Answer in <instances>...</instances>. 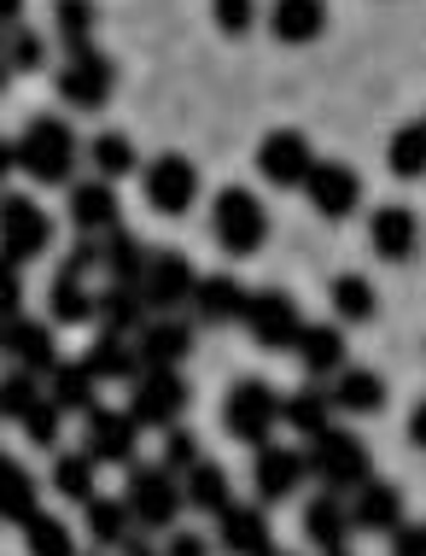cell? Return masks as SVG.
Returning <instances> with one entry per match:
<instances>
[{"mask_svg":"<svg viewBox=\"0 0 426 556\" xmlns=\"http://www.w3.org/2000/svg\"><path fill=\"white\" fill-rule=\"evenodd\" d=\"M24 551H29V556H76L70 528H65L59 516H41V509L24 521Z\"/></svg>","mask_w":426,"mask_h":556,"instance_id":"41","label":"cell"},{"mask_svg":"<svg viewBox=\"0 0 426 556\" xmlns=\"http://www.w3.org/2000/svg\"><path fill=\"white\" fill-rule=\"evenodd\" d=\"M0 352H7L18 369H29V375H53V364H59L53 328H48V323H36V317H24V311L0 323Z\"/></svg>","mask_w":426,"mask_h":556,"instance_id":"14","label":"cell"},{"mask_svg":"<svg viewBox=\"0 0 426 556\" xmlns=\"http://www.w3.org/2000/svg\"><path fill=\"white\" fill-rule=\"evenodd\" d=\"M141 182H146V205L158 217H181V212H193V200H199V170H193V159H181V153H158L141 170Z\"/></svg>","mask_w":426,"mask_h":556,"instance_id":"10","label":"cell"},{"mask_svg":"<svg viewBox=\"0 0 426 556\" xmlns=\"http://www.w3.org/2000/svg\"><path fill=\"white\" fill-rule=\"evenodd\" d=\"M386 164L398 182H421L426 176V124H403L398 135L386 141Z\"/></svg>","mask_w":426,"mask_h":556,"instance_id":"38","label":"cell"},{"mask_svg":"<svg viewBox=\"0 0 426 556\" xmlns=\"http://www.w3.org/2000/svg\"><path fill=\"white\" fill-rule=\"evenodd\" d=\"M304 539H310L315 551H345V539H351V509H345L339 492L310 498V509H304Z\"/></svg>","mask_w":426,"mask_h":556,"instance_id":"26","label":"cell"},{"mask_svg":"<svg viewBox=\"0 0 426 556\" xmlns=\"http://www.w3.org/2000/svg\"><path fill=\"white\" fill-rule=\"evenodd\" d=\"M281 422L304 433V440H315L322 428H333V393H322V387H298L293 399H281Z\"/></svg>","mask_w":426,"mask_h":556,"instance_id":"31","label":"cell"},{"mask_svg":"<svg viewBox=\"0 0 426 556\" xmlns=\"http://www.w3.org/2000/svg\"><path fill=\"white\" fill-rule=\"evenodd\" d=\"M327 556H345V551H327Z\"/></svg>","mask_w":426,"mask_h":556,"instance_id":"56","label":"cell"},{"mask_svg":"<svg viewBox=\"0 0 426 556\" xmlns=\"http://www.w3.org/2000/svg\"><path fill=\"white\" fill-rule=\"evenodd\" d=\"M100 240H105V252H100V269H105L112 281H141V276H146V258H152V247H146L141 235H129L124 223H117V229H112V235H100Z\"/></svg>","mask_w":426,"mask_h":556,"instance_id":"30","label":"cell"},{"mask_svg":"<svg viewBox=\"0 0 426 556\" xmlns=\"http://www.w3.org/2000/svg\"><path fill=\"white\" fill-rule=\"evenodd\" d=\"M48 317L59 328H76V323H94V293L82 288V276H70V269H59L53 288H48Z\"/></svg>","mask_w":426,"mask_h":556,"instance_id":"32","label":"cell"},{"mask_svg":"<svg viewBox=\"0 0 426 556\" xmlns=\"http://www.w3.org/2000/svg\"><path fill=\"white\" fill-rule=\"evenodd\" d=\"M210 24H217L228 41L251 36L257 29V0H210Z\"/></svg>","mask_w":426,"mask_h":556,"instance_id":"44","label":"cell"},{"mask_svg":"<svg viewBox=\"0 0 426 556\" xmlns=\"http://www.w3.org/2000/svg\"><path fill=\"white\" fill-rule=\"evenodd\" d=\"M333 311L339 323H374L379 317V293L369 276H333Z\"/></svg>","mask_w":426,"mask_h":556,"instance_id":"40","label":"cell"},{"mask_svg":"<svg viewBox=\"0 0 426 556\" xmlns=\"http://www.w3.org/2000/svg\"><path fill=\"white\" fill-rule=\"evenodd\" d=\"M327 29V0H269V36L281 48H310Z\"/></svg>","mask_w":426,"mask_h":556,"instance_id":"23","label":"cell"},{"mask_svg":"<svg viewBox=\"0 0 426 556\" xmlns=\"http://www.w3.org/2000/svg\"><path fill=\"white\" fill-rule=\"evenodd\" d=\"M269 556H286V551H269Z\"/></svg>","mask_w":426,"mask_h":556,"instance_id":"57","label":"cell"},{"mask_svg":"<svg viewBox=\"0 0 426 556\" xmlns=\"http://www.w3.org/2000/svg\"><path fill=\"white\" fill-rule=\"evenodd\" d=\"M53 24H59V41H65V53H82V48H94L100 7H94V0H53Z\"/></svg>","mask_w":426,"mask_h":556,"instance_id":"35","label":"cell"},{"mask_svg":"<svg viewBox=\"0 0 426 556\" xmlns=\"http://www.w3.org/2000/svg\"><path fill=\"white\" fill-rule=\"evenodd\" d=\"M82 364H88V375H94V381H134V375L146 369L141 352L129 345V334H105V328H100V340L82 352Z\"/></svg>","mask_w":426,"mask_h":556,"instance_id":"27","label":"cell"},{"mask_svg":"<svg viewBox=\"0 0 426 556\" xmlns=\"http://www.w3.org/2000/svg\"><path fill=\"white\" fill-rule=\"evenodd\" d=\"M18 170H29L41 188H70V170H76V129L65 117L41 112L29 117L24 135H18Z\"/></svg>","mask_w":426,"mask_h":556,"instance_id":"1","label":"cell"},{"mask_svg":"<svg viewBox=\"0 0 426 556\" xmlns=\"http://www.w3.org/2000/svg\"><path fill=\"white\" fill-rule=\"evenodd\" d=\"M369 247L386 264H409L415 247H421V217L409 212V205H379V212L369 217Z\"/></svg>","mask_w":426,"mask_h":556,"instance_id":"21","label":"cell"},{"mask_svg":"<svg viewBox=\"0 0 426 556\" xmlns=\"http://www.w3.org/2000/svg\"><path fill=\"white\" fill-rule=\"evenodd\" d=\"M112 94H117V65L100 48H82V53L65 59V71H59V100H65V106L100 112Z\"/></svg>","mask_w":426,"mask_h":556,"instance_id":"9","label":"cell"},{"mask_svg":"<svg viewBox=\"0 0 426 556\" xmlns=\"http://www.w3.org/2000/svg\"><path fill=\"white\" fill-rule=\"evenodd\" d=\"M18 311H24V276H18V264L0 252V323L18 317Z\"/></svg>","mask_w":426,"mask_h":556,"instance_id":"47","label":"cell"},{"mask_svg":"<svg viewBox=\"0 0 426 556\" xmlns=\"http://www.w3.org/2000/svg\"><path fill=\"white\" fill-rule=\"evenodd\" d=\"M0 53H7V65H12V77H24V71H41L48 65V41L36 36V29H7V41H0Z\"/></svg>","mask_w":426,"mask_h":556,"instance_id":"42","label":"cell"},{"mask_svg":"<svg viewBox=\"0 0 426 556\" xmlns=\"http://www.w3.org/2000/svg\"><path fill=\"white\" fill-rule=\"evenodd\" d=\"M351 509V533H398L403 528V492L386 486V480H362L357 498L345 504Z\"/></svg>","mask_w":426,"mask_h":556,"instance_id":"20","label":"cell"},{"mask_svg":"<svg viewBox=\"0 0 426 556\" xmlns=\"http://www.w3.org/2000/svg\"><path fill=\"white\" fill-rule=\"evenodd\" d=\"M134 433H141V422H134L129 410H105V404H94V410H88L82 451L94 463H117V469H129V463H134Z\"/></svg>","mask_w":426,"mask_h":556,"instance_id":"15","label":"cell"},{"mask_svg":"<svg viewBox=\"0 0 426 556\" xmlns=\"http://www.w3.org/2000/svg\"><path fill=\"white\" fill-rule=\"evenodd\" d=\"M181 492H188V504L205 509V516H222V509L234 504V486H228V475L217 469V463H205V457L188 469V486H181Z\"/></svg>","mask_w":426,"mask_h":556,"instance_id":"36","label":"cell"},{"mask_svg":"<svg viewBox=\"0 0 426 556\" xmlns=\"http://www.w3.org/2000/svg\"><path fill=\"white\" fill-rule=\"evenodd\" d=\"M152 317L141 281H112L105 293H94V323L105 328V334H141Z\"/></svg>","mask_w":426,"mask_h":556,"instance_id":"24","label":"cell"},{"mask_svg":"<svg viewBox=\"0 0 426 556\" xmlns=\"http://www.w3.org/2000/svg\"><path fill=\"white\" fill-rule=\"evenodd\" d=\"M124 498L134 509V521H141L146 533H170L181 504H188V492L176 486V475L164 469V463H129V486Z\"/></svg>","mask_w":426,"mask_h":556,"instance_id":"4","label":"cell"},{"mask_svg":"<svg viewBox=\"0 0 426 556\" xmlns=\"http://www.w3.org/2000/svg\"><path fill=\"white\" fill-rule=\"evenodd\" d=\"M210 235H217V247L234 252V258H251V252H263V240H269V212H263V200H257L251 188H222L217 200H210Z\"/></svg>","mask_w":426,"mask_h":556,"instance_id":"3","label":"cell"},{"mask_svg":"<svg viewBox=\"0 0 426 556\" xmlns=\"http://www.w3.org/2000/svg\"><path fill=\"white\" fill-rule=\"evenodd\" d=\"M193 281H199V269H193L188 252H152L146 258V276H141V293H146V305H152V317L158 311H181L193 299Z\"/></svg>","mask_w":426,"mask_h":556,"instance_id":"12","label":"cell"},{"mask_svg":"<svg viewBox=\"0 0 426 556\" xmlns=\"http://www.w3.org/2000/svg\"><path fill=\"white\" fill-rule=\"evenodd\" d=\"M117 551H124V556H164V551H152L146 539H134V533H129V539H124V545H117Z\"/></svg>","mask_w":426,"mask_h":556,"instance_id":"54","label":"cell"},{"mask_svg":"<svg viewBox=\"0 0 426 556\" xmlns=\"http://www.w3.org/2000/svg\"><path fill=\"white\" fill-rule=\"evenodd\" d=\"M391 556H426V521H409L391 533Z\"/></svg>","mask_w":426,"mask_h":556,"instance_id":"49","label":"cell"},{"mask_svg":"<svg viewBox=\"0 0 426 556\" xmlns=\"http://www.w3.org/2000/svg\"><path fill=\"white\" fill-rule=\"evenodd\" d=\"M304 469L322 480L327 492H357L362 480L374 475V457H369V445H362L357 433L322 428V433L310 440V451H304Z\"/></svg>","mask_w":426,"mask_h":556,"instance_id":"2","label":"cell"},{"mask_svg":"<svg viewBox=\"0 0 426 556\" xmlns=\"http://www.w3.org/2000/svg\"><path fill=\"white\" fill-rule=\"evenodd\" d=\"M181 410H188V381L176 369H141L129 381V416L141 428H176Z\"/></svg>","mask_w":426,"mask_h":556,"instance_id":"8","label":"cell"},{"mask_svg":"<svg viewBox=\"0 0 426 556\" xmlns=\"http://www.w3.org/2000/svg\"><path fill=\"white\" fill-rule=\"evenodd\" d=\"M281 422V393L269 381H234L222 399V428L234 433L240 445H263Z\"/></svg>","mask_w":426,"mask_h":556,"instance_id":"5","label":"cell"},{"mask_svg":"<svg viewBox=\"0 0 426 556\" xmlns=\"http://www.w3.org/2000/svg\"><path fill=\"white\" fill-rule=\"evenodd\" d=\"M24 18V0H0V29H18Z\"/></svg>","mask_w":426,"mask_h":556,"instance_id":"52","label":"cell"},{"mask_svg":"<svg viewBox=\"0 0 426 556\" xmlns=\"http://www.w3.org/2000/svg\"><path fill=\"white\" fill-rule=\"evenodd\" d=\"M310 164H315V147L304 129H269L257 141V170H263L269 188H304Z\"/></svg>","mask_w":426,"mask_h":556,"instance_id":"11","label":"cell"},{"mask_svg":"<svg viewBox=\"0 0 426 556\" xmlns=\"http://www.w3.org/2000/svg\"><path fill=\"white\" fill-rule=\"evenodd\" d=\"M88 164H94V176H105V182H117V176H134L141 170V153H134V141L124 129H105L94 147H88Z\"/></svg>","mask_w":426,"mask_h":556,"instance_id":"37","label":"cell"},{"mask_svg":"<svg viewBox=\"0 0 426 556\" xmlns=\"http://www.w3.org/2000/svg\"><path fill=\"white\" fill-rule=\"evenodd\" d=\"M12 170H18V141H12V147H7V141H0V182H7V176H12Z\"/></svg>","mask_w":426,"mask_h":556,"instance_id":"53","label":"cell"},{"mask_svg":"<svg viewBox=\"0 0 426 556\" xmlns=\"http://www.w3.org/2000/svg\"><path fill=\"white\" fill-rule=\"evenodd\" d=\"M36 375L29 369H12V375H0V422H24V410L36 404Z\"/></svg>","mask_w":426,"mask_h":556,"instance_id":"43","label":"cell"},{"mask_svg":"<svg viewBox=\"0 0 426 556\" xmlns=\"http://www.w3.org/2000/svg\"><path fill=\"white\" fill-rule=\"evenodd\" d=\"M48 381H53V404H59V410H65V416H88V410H94V375H88V364H82V357H76V364H70V357H59V364H53V375H48Z\"/></svg>","mask_w":426,"mask_h":556,"instance_id":"29","label":"cell"},{"mask_svg":"<svg viewBox=\"0 0 426 556\" xmlns=\"http://www.w3.org/2000/svg\"><path fill=\"white\" fill-rule=\"evenodd\" d=\"M134 352H141L146 369H176L181 357L193 352V328L176 323L170 311H158V317H146V328L134 334Z\"/></svg>","mask_w":426,"mask_h":556,"instance_id":"22","label":"cell"},{"mask_svg":"<svg viewBox=\"0 0 426 556\" xmlns=\"http://www.w3.org/2000/svg\"><path fill=\"white\" fill-rule=\"evenodd\" d=\"M48 247H53V217L41 212L29 193H7V200H0V252H7L12 264H29Z\"/></svg>","mask_w":426,"mask_h":556,"instance_id":"7","label":"cell"},{"mask_svg":"<svg viewBox=\"0 0 426 556\" xmlns=\"http://www.w3.org/2000/svg\"><path fill=\"white\" fill-rule=\"evenodd\" d=\"M409 440H415V445L426 451V399L415 404V410H409Z\"/></svg>","mask_w":426,"mask_h":556,"instance_id":"51","label":"cell"},{"mask_svg":"<svg viewBox=\"0 0 426 556\" xmlns=\"http://www.w3.org/2000/svg\"><path fill=\"white\" fill-rule=\"evenodd\" d=\"M193 463H199V440H193L188 428H164V469H170V475H188Z\"/></svg>","mask_w":426,"mask_h":556,"instance_id":"46","label":"cell"},{"mask_svg":"<svg viewBox=\"0 0 426 556\" xmlns=\"http://www.w3.org/2000/svg\"><path fill=\"white\" fill-rule=\"evenodd\" d=\"M251 328V340L263 345V352H293L298 334H304V311H298V299L293 293H281V288H257L246 299V317H240Z\"/></svg>","mask_w":426,"mask_h":556,"instance_id":"6","label":"cell"},{"mask_svg":"<svg viewBox=\"0 0 426 556\" xmlns=\"http://www.w3.org/2000/svg\"><path fill=\"white\" fill-rule=\"evenodd\" d=\"M217 545L228 556H269L275 551V533L263 521V504H228L217 516Z\"/></svg>","mask_w":426,"mask_h":556,"instance_id":"18","label":"cell"},{"mask_svg":"<svg viewBox=\"0 0 426 556\" xmlns=\"http://www.w3.org/2000/svg\"><path fill=\"white\" fill-rule=\"evenodd\" d=\"M59 416H65V410H59V404L53 399H36V404H29V410H24V433H29V445H59Z\"/></svg>","mask_w":426,"mask_h":556,"instance_id":"45","label":"cell"},{"mask_svg":"<svg viewBox=\"0 0 426 556\" xmlns=\"http://www.w3.org/2000/svg\"><path fill=\"white\" fill-rule=\"evenodd\" d=\"M304 451H286V445H257V463H251V486H257V498L263 504H281V498H293V492L304 486Z\"/></svg>","mask_w":426,"mask_h":556,"instance_id":"16","label":"cell"},{"mask_svg":"<svg viewBox=\"0 0 426 556\" xmlns=\"http://www.w3.org/2000/svg\"><path fill=\"white\" fill-rule=\"evenodd\" d=\"M164 556H210V539L205 533H188V528H170V545Z\"/></svg>","mask_w":426,"mask_h":556,"instance_id":"50","label":"cell"},{"mask_svg":"<svg viewBox=\"0 0 426 556\" xmlns=\"http://www.w3.org/2000/svg\"><path fill=\"white\" fill-rule=\"evenodd\" d=\"M129 528H134V509H129V498H88V539H94L100 551H117L129 539Z\"/></svg>","mask_w":426,"mask_h":556,"instance_id":"33","label":"cell"},{"mask_svg":"<svg viewBox=\"0 0 426 556\" xmlns=\"http://www.w3.org/2000/svg\"><path fill=\"white\" fill-rule=\"evenodd\" d=\"M304 193H310V205L322 217H351L357 205H362V176L351 170V164H339V159H315L310 164V176H304Z\"/></svg>","mask_w":426,"mask_h":556,"instance_id":"13","label":"cell"},{"mask_svg":"<svg viewBox=\"0 0 426 556\" xmlns=\"http://www.w3.org/2000/svg\"><path fill=\"white\" fill-rule=\"evenodd\" d=\"M70 223L76 235H112L124 223V205H117V188L105 176H88V182H70Z\"/></svg>","mask_w":426,"mask_h":556,"instance_id":"19","label":"cell"},{"mask_svg":"<svg viewBox=\"0 0 426 556\" xmlns=\"http://www.w3.org/2000/svg\"><path fill=\"white\" fill-rule=\"evenodd\" d=\"M246 299H251V288L240 276H228V269H217V276H199L193 281V299L188 305L199 311V323H210V328H228V323H240L246 317Z\"/></svg>","mask_w":426,"mask_h":556,"instance_id":"17","label":"cell"},{"mask_svg":"<svg viewBox=\"0 0 426 556\" xmlns=\"http://www.w3.org/2000/svg\"><path fill=\"white\" fill-rule=\"evenodd\" d=\"M7 83H12V65H7V53H0V94H7Z\"/></svg>","mask_w":426,"mask_h":556,"instance_id":"55","label":"cell"},{"mask_svg":"<svg viewBox=\"0 0 426 556\" xmlns=\"http://www.w3.org/2000/svg\"><path fill=\"white\" fill-rule=\"evenodd\" d=\"M293 352H298V364H304V375H310V381H315V375H339V369H345V334H339L333 323H310V328L298 334Z\"/></svg>","mask_w":426,"mask_h":556,"instance_id":"28","label":"cell"},{"mask_svg":"<svg viewBox=\"0 0 426 556\" xmlns=\"http://www.w3.org/2000/svg\"><path fill=\"white\" fill-rule=\"evenodd\" d=\"M36 516V475L24 469V463L0 457V521H24Z\"/></svg>","mask_w":426,"mask_h":556,"instance_id":"34","label":"cell"},{"mask_svg":"<svg viewBox=\"0 0 426 556\" xmlns=\"http://www.w3.org/2000/svg\"><path fill=\"white\" fill-rule=\"evenodd\" d=\"M94 469H100V463L88 457V451H59V457H53V492H59V498L88 504V498H94Z\"/></svg>","mask_w":426,"mask_h":556,"instance_id":"39","label":"cell"},{"mask_svg":"<svg viewBox=\"0 0 426 556\" xmlns=\"http://www.w3.org/2000/svg\"><path fill=\"white\" fill-rule=\"evenodd\" d=\"M100 252H105V240L100 235H82L76 247L65 252V264L59 269H70V276H88V269H100Z\"/></svg>","mask_w":426,"mask_h":556,"instance_id":"48","label":"cell"},{"mask_svg":"<svg viewBox=\"0 0 426 556\" xmlns=\"http://www.w3.org/2000/svg\"><path fill=\"white\" fill-rule=\"evenodd\" d=\"M333 410L379 416V410H386V381H379L374 369H351V364H345L339 375H333Z\"/></svg>","mask_w":426,"mask_h":556,"instance_id":"25","label":"cell"}]
</instances>
